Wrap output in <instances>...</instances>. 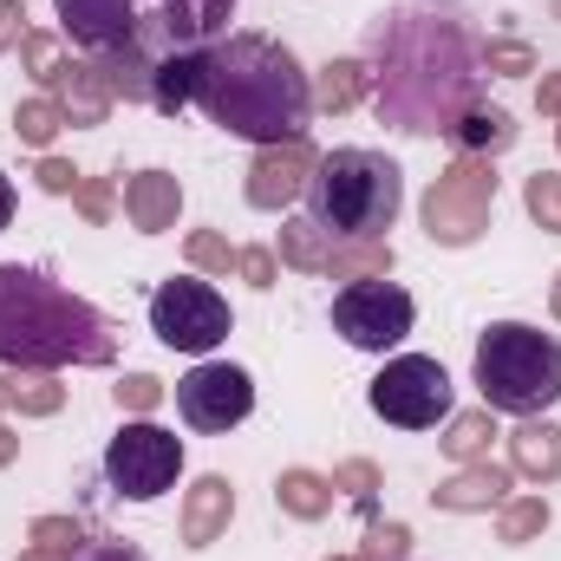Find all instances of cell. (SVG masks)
Masks as SVG:
<instances>
[{
	"instance_id": "obj_6",
	"label": "cell",
	"mask_w": 561,
	"mask_h": 561,
	"mask_svg": "<svg viewBox=\"0 0 561 561\" xmlns=\"http://www.w3.org/2000/svg\"><path fill=\"white\" fill-rule=\"evenodd\" d=\"M477 392L490 412L549 419V405L561 399V340L529 320H496L477 340Z\"/></svg>"
},
{
	"instance_id": "obj_7",
	"label": "cell",
	"mask_w": 561,
	"mask_h": 561,
	"mask_svg": "<svg viewBox=\"0 0 561 561\" xmlns=\"http://www.w3.org/2000/svg\"><path fill=\"white\" fill-rule=\"evenodd\" d=\"M490 209H496V163L490 157H457L424 190V236L444 242V249H470L490 229Z\"/></svg>"
},
{
	"instance_id": "obj_47",
	"label": "cell",
	"mask_w": 561,
	"mask_h": 561,
	"mask_svg": "<svg viewBox=\"0 0 561 561\" xmlns=\"http://www.w3.org/2000/svg\"><path fill=\"white\" fill-rule=\"evenodd\" d=\"M333 561H359V556H333Z\"/></svg>"
},
{
	"instance_id": "obj_8",
	"label": "cell",
	"mask_w": 561,
	"mask_h": 561,
	"mask_svg": "<svg viewBox=\"0 0 561 561\" xmlns=\"http://www.w3.org/2000/svg\"><path fill=\"white\" fill-rule=\"evenodd\" d=\"M229 327H236V313H229V300L209 287V280L183 275V280H163L157 294H150V333L170 346V353H216L222 340H229Z\"/></svg>"
},
{
	"instance_id": "obj_45",
	"label": "cell",
	"mask_w": 561,
	"mask_h": 561,
	"mask_svg": "<svg viewBox=\"0 0 561 561\" xmlns=\"http://www.w3.org/2000/svg\"><path fill=\"white\" fill-rule=\"evenodd\" d=\"M549 313L561 320V275H556V287H549Z\"/></svg>"
},
{
	"instance_id": "obj_25",
	"label": "cell",
	"mask_w": 561,
	"mask_h": 561,
	"mask_svg": "<svg viewBox=\"0 0 561 561\" xmlns=\"http://www.w3.org/2000/svg\"><path fill=\"white\" fill-rule=\"evenodd\" d=\"M490 437H496V419H490V405L483 412H457V419L444 424V457H457V463H477L483 450H490Z\"/></svg>"
},
{
	"instance_id": "obj_14",
	"label": "cell",
	"mask_w": 561,
	"mask_h": 561,
	"mask_svg": "<svg viewBox=\"0 0 561 561\" xmlns=\"http://www.w3.org/2000/svg\"><path fill=\"white\" fill-rule=\"evenodd\" d=\"M229 516H236V483L229 477H196L190 483V496H183V549H209L222 529H229Z\"/></svg>"
},
{
	"instance_id": "obj_21",
	"label": "cell",
	"mask_w": 561,
	"mask_h": 561,
	"mask_svg": "<svg viewBox=\"0 0 561 561\" xmlns=\"http://www.w3.org/2000/svg\"><path fill=\"white\" fill-rule=\"evenodd\" d=\"M196 53H203V46H196ZM196 53H170V59L150 66V112L176 118V112L196 105Z\"/></svg>"
},
{
	"instance_id": "obj_15",
	"label": "cell",
	"mask_w": 561,
	"mask_h": 561,
	"mask_svg": "<svg viewBox=\"0 0 561 561\" xmlns=\"http://www.w3.org/2000/svg\"><path fill=\"white\" fill-rule=\"evenodd\" d=\"M176 209H183V183H176L170 170H138V176H125V216H131L138 236H163V229L176 222Z\"/></svg>"
},
{
	"instance_id": "obj_20",
	"label": "cell",
	"mask_w": 561,
	"mask_h": 561,
	"mask_svg": "<svg viewBox=\"0 0 561 561\" xmlns=\"http://www.w3.org/2000/svg\"><path fill=\"white\" fill-rule=\"evenodd\" d=\"M366 92H373V79H366V59H327V66L313 72V112H327V118L353 112Z\"/></svg>"
},
{
	"instance_id": "obj_38",
	"label": "cell",
	"mask_w": 561,
	"mask_h": 561,
	"mask_svg": "<svg viewBox=\"0 0 561 561\" xmlns=\"http://www.w3.org/2000/svg\"><path fill=\"white\" fill-rule=\"evenodd\" d=\"M33 176H39V190H46V196H72V190L85 183L66 157H39V170H33Z\"/></svg>"
},
{
	"instance_id": "obj_37",
	"label": "cell",
	"mask_w": 561,
	"mask_h": 561,
	"mask_svg": "<svg viewBox=\"0 0 561 561\" xmlns=\"http://www.w3.org/2000/svg\"><path fill=\"white\" fill-rule=\"evenodd\" d=\"M236 275L249 280V287H262V294H268V287L280 280V262H275V249H262V242H255V249H242V255H236Z\"/></svg>"
},
{
	"instance_id": "obj_33",
	"label": "cell",
	"mask_w": 561,
	"mask_h": 561,
	"mask_svg": "<svg viewBox=\"0 0 561 561\" xmlns=\"http://www.w3.org/2000/svg\"><path fill=\"white\" fill-rule=\"evenodd\" d=\"M333 490L373 510V490H379V463H373V457H346V463L333 470Z\"/></svg>"
},
{
	"instance_id": "obj_1",
	"label": "cell",
	"mask_w": 561,
	"mask_h": 561,
	"mask_svg": "<svg viewBox=\"0 0 561 561\" xmlns=\"http://www.w3.org/2000/svg\"><path fill=\"white\" fill-rule=\"evenodd\" d=\"M366 79L379 125L405 138H450L483 105V39L457 0H405L366 33Z\"/></svg>"
},
{
	"instance_id": "obj_28",
	"label": "cell",
	"mask_w": 561,
	"mask_h": 561,
	"mask_svg": "<svg viewBox=\"0 0 561 561\" xmlns=\"http://www.w3.org/2000/svg\"><path fill=\"white\" fill-rule=\"evenodd\" d=\"M549 523H556L549 496H516V503H503V516H496V536H503L510 549H523V542H536Z\"/></svg>"
},
{
	"instance_id": "obj_5",
	"label": "cell",
	"mask_w": 561,
	"mask_h": 561,
	"mask_svg": "<svg viewBox=\"0 0 561 561\" xmlns=\"http://www.w3.org/2000/svg\"><path fill=\"white\" fill-rule=\"evenodd\" d=\"M405 209V176L379 150H327L307 176V222L333 242H386V229Z\"/></svg>"
},
{
	"instance_id": "obj_34",
	"label": "cell",
	"mask_w": 561,
	"mask_h": 561,
	"mask_svg": "<svg viewBox=\"0 0 561 561\" xmlns=\"http://www.w3.org/2000/svg\"><path fill=\"white\" fill-rule=\"evenodd\" d=\"M26 542H33V549H59V556H79L85 529H79L72 516H39V523L26 529Z\"/></svg>"
},
{
	"instance_id": "obj_29",
	"label": "cell",
	"mask_w": 561,
	"mask_h": 561,
	"mask_svg": "<svg viewBox=\"0 0 561 561\" xmlns=\"http://www.w3.org/2000/svg\"><path fill=\"white\" fill-rule=\"evenodd\" d=\"M183 255H190V268H196V275H229L242 249H229V236H222V229H196V236L183 242Z\"/></svg>"
},
{
	"instance_id": "obj_23",
	"label": "cell",
	"mask_w": 561,
	"mask_h": 561,
	"mask_svg": "<svg viewBox=\"0 0 561 561\" xmlns=\"http://www.w3.org/2000/svg\"><path fill=\"white\" fill-rule=\"evenodd\" d=\"M275 503L294 523H320V516L333 510V477H320V470H280Z\"/></svg>"
},
{
	"instance_id": "obj_12",
	"label": "cell",
	"mask_w": 561,
	"mask_h": 561,
	"mask_svg": "<svg viewBox=\"0 0 561 561\" xmlns=\"http://www.w3.org/2000/svg\"><path fill=\"white\" fill-rule=\"evenodd\" d=\"M176 412L196 431H236V424L255 412V379L229 359H203L196 373L176 379Z\"/></svg>"
},
{
	"instance_id": "obj_41",
	"label": "cell",
	"mask_w": 561,
	"mask_h": 561,
	"mask_svg": "<svg viewBox=\"0 0 561 561\" xmlns=\"http://www.w3.org/2000/svg\"><path fill=\"white\" fill-rule=\"evenodd\" d=\"M536 112H542V118H561V72H542V85H536Z\"/></svg>"
},
{
	"instance_id": "obj_13",
	"label": "cell",
	"mask_w": 561,
	"mask_h": 561,
	"mask_svg": "<svg viewBox=\"0 0 561 561\" xmlns=\"http://www.w3.org/2000/svg\"><path fill=\"white\" fill-rule=\"evenodd\" d=\"M313 163H320V150H313L307 138L262 144L255 163H249V209H287L294 196H307Z\"/></svg>"
},
{
	"instance_id": "obj_48",
	"label": "cell",
	"mask_w": 561,
	"mask_h": 561,
	"mask_svg": "<svg viewBox=\"0 0 561 561\" xmlns=\"http://www.w3.org/2000/svg\"><path fill=\"white\" fill-rule=\"evenodd\" d=\"M556 138H561V125H556Z\"/></svg>"
},
{
	"instance_id": "obj_17",
	"label": "cell",
	"mask_w": 561,
	"mask_h": 561,
	"mask_svg": "<svg viewBox=\"0 0 561 561\" xmlns=\"http://www.w3.org/2000/svg\"><path fill=\"white\" fill-rule=\"evenodd\" d=\"M46 99H59L66 125H105V118H112V85H105V72H99L92 59H72Z\"/></svg>"
},
{
	"instance_id": "obj_10",
	"label": "cell",
	"mask_w": 561,
	"mask_h": 561,
	"mask_svg": "<svg viewBox=\"0 0 561 561\" xmlns=\"http://www.w3.org/2000/svg\"><path fill=\"white\" fill-rule=\"evenodd\" d=\"M366 405L386 424H405V431H431V424L450 419V373L424 353H399L386 359V373L373 379Z\"/></svg>"
},
{
	"instance_id": "obj_24",
	"label": "cell",
	"mask_w": 561,
	"mask_h": 561,
	"mask_svg": "<svg viewBox=\"0 0 561 561\" xmlns=\"http://www.w3.org/2000/svg\"><path fill=\"white\" fill-rule=\"evenodd\" d=\"M327 255H333V236H327V229H313L307 216L280 222V262H287V268H300V275H327Z\"/></svg>"
},
{
	"instance_id": "obj_42",
	"label": "cell",
	"mask_w": 561,
	"mask_h": 561,
	"mask_svg": "<svg viewBox=\"0 0 561 561\" xmlns=\"http://www.w3.org/2000/svg\"><path fill=\"white\" fill-rule=\"evenodd\" d=\"M13 457H20V431H7V424H0V470H7Z\"/></svg>"
},
{
	"instance_id": "obj_19",
	"label": "cell",
	"mask_w": 561,
	"mask_h": 561,
	"mask_svg": "<svg viewBox=\"0 0 561 561\" xmlns=\"http://www.w3.org/2000/svg\"><path fill=\"white\" fill-rule=\"evenodd\" d=\"M450 144H457L463 157H490V163H496V157L516 144V118H510L503 105H490V99H483V105H470V112L457 118Z\"/></svg>"
},
{
	"instance_id": "obj_43",
	"label": "cell",
	"mask_w": 561,
	"mask_h": 561,
	"mask_svg": "<svg viewBox=\"0 0 561 561\" xmlns=\"http://www.w3.org/2000/svg\"><path fill=\"white\" fill-rule=\"evenodd\" d=\"M13 222V183H7V170H0V229Z\"/></svg>"
},
{
	"instance_id": "obj_32",
	"label": "cell",
	"mask_w": 561,
	"mask_h": 561,
	"mask_svg": "<svg viewBox=\"0 0 561 561\" xmlns=\"http://www.w3.org/2000/svg\"><path fill=\"white\" fill-rule=\"evenodd\" d=\"M405 549H412V529L373 516V529H366V542H359V561H405Z\"/></svg>"
},
{
	"instance_id": "obj_22",
	"label": "cell",
	"mask_w": 561,
	"mask_h": 561,
	"mask_svg": "<svg viewBox=\"0 0 561 561\" xmlns=\"http://www.w3.org/2000/svg\"><path fill=\"white\" fill-rule=\"evenodd\" d=\"M0 405H13L20 419H53L66 405V386L53 373H26V366H7L0 379Z\"/></svg>"
},
{
	"instance_id": "obj_26",
	"label": "cell",
	"mask_w": 561,
	"mask_h": 561,
	"mask_svg": "<svg viewBox=\"0 0 561 561\" xmlns=\"http://www.w3.org/2000/svg\"><path fill=\"white\" fill-rule=\"evenodd\" d=\"M66 131V112H59V99H26V105H13V138L26 144V150H46V144Z\"/></svg>"
},
{
	"instance_id": "obj_11",
	"label": "cell",
	"mask_w": 561,
	"mask_h": 561,
	"mask_svg": "<svg viewBox=\"0 0 561 561\" xmlns=\"http://www.w3.org/2000/svg\"><path fill=\"white\" fill-rule=\"evenodd\" d=\"M412 320H419V307H412V294L399 280H346L333 294V333L346 346H359V353L399 346L412 333Z\"/></svg>"
},
{
	"instance_id": "obj_3",
	"label": "cell",
	"mask_w": 561,
	"mask_h": 561,
	"mask_svg": "<svg viewBox=\"0 0 561 561\" xmlns=\"http://www.w3.org/2000/svg\"><path fill=\"white\" fill-rule=\"evenodd\" d=\"M196 105L209 125L249 144L307 138L313 118V79L275 33H222L196 53Z\"/></svg>"
},
{
	"instance_id": "obj_30",
	"label": "cell",
	"mask_w": 561,
	"mask_h": 561,
	"mask_svg": "<svg viewBox=\"0 0 561 561\" xmlns=\"http://www.w3.org/2000/svg\"><path fill=\"white\" fill-rule=\"evenodd\" d=\"M523 209H529L549 236H561V176L556 170H536V176L523 183Z\"/></svg>"
},
{
	"instance_id": "obj_40",
	"label": "cell",
	"mask_w": 561,
	"mask_h": 561,
	"mask_svg": "<svg viewBox=\"0 0 561 561\" xmlns=\"http://www.w3.org/2000/svg\"><path fill=\"white\" fill-rule=\"evenodd\" d=\"M26 39V0H0V53H20Z\"/></svg>"
},
{
	"instance_id": "obj_16",
	"label": "cell",
	"mask_w": 561,
	"mask_h": 561,
	"mask_svg": "<svg viewBox=\"0 0 561 561\" xmlns=\"http://www.w3.org/2000/svg\"><path fill=\"white\" fill-rule=\"evenodd\" d=\"M510 503V470L503 463H463L450 483H437V510H450V516H477V510H503Z\"/></svg>"
},
{
	"instance_id": "obj_35",
	"label": "cell",
	"mask_w": 561,
	"mask_h": 561,
	"mask_svg": "<svg viewBox=\"0 0 561 561\" xmlns=\"http://www.w3.org/2000/svg\"><path fill=\"white\" fill-rule=\"evenodd\" d=\"M72 196H79V216H85L92 229H99V222H112V209H118V190H112V176H85Z\"/></svg>"
},
{
	"instance_id": "obj_46",
	"label": "cell",
	"mask_w": 561,
	"mask_h": 561,
	"mask_svg": "<svg viewBox=\"0 0 561 561\" xmlns=\"http://www.w3.org/2000/svg\"><path fill=\"white\" fill-rule=\"evenodd\" d=\"M549 13H556V20H561V0H549Z\"/></svg>"
},
{
	"instance_id": "obj_31",
	"label": "cell",
	"mask_w": 561,
	"mask_h": 561,
	"mask_svg": "<svg viewBox=\"0 0 561 561\" xmlns=\"http://www.w3.org/2000/svg\"><path fill=\"white\" fill-rule=\"evenodd\" d=\"M483 72H496V79H529V72H536V46H523V39H483Z\"/></svg>"
},
{
	"instance_id": "obj_44",
	"label": "cell",
	"mask_w": 561,
	"mask_h": 561,
	"mask_svg": "<svg viewBox=\"0 0 561 561\" xmlns=\"http://www.w3.org/2000/svg\"><path fill=\"white\" fill-rule=\"evenodd\" d=\"M20 561H72V556H59V549H26Z\"/></svg>"
},
{
	"instance_id": "obj_9",
	"label": "cell",
	"mask_w": 561,
	"mask_h": 561,
	"mask_svg": "<svg viewBox=\"0 0 561 561\" xmlns=\"http://www.w3.org/2000/svg\"><path fill=\"white\" fill-rule=\"evenodd\" d=\"M176 477H183V437L163 431V424L138 419L105 444V483H112L118 496H131V503L163 496Z\"/></svg>"
},
{
	"instance_id": "obj_2",
	"label": "cell",
	"mask_w": 561,
	"mask_h": 561,
	"mask_svg": "<svg viewBox=\"0 0 561 561\" xmlns=\"http://www.w3.org/2000/svg\"><path fill=\"white\" fill-rule=\"evenodd\" d=\"M59 26L105 72L112 99L150 105V66L229 33L236 0H53Z\"/></svg>"
},
{
	"instance_id": "obj_4",
	"label": "cell",
	"mask_w": 561,
	"mask_h": 561,
	"mask_svg": "<svg viewBox=\"0 0 561 561\" xmlns=\"http://www.w3.org/2000/svg\"><path fill=\"white\" fill-rule=\"evenodd\" d=\"M118 327L46 268L0 262V366L59 373V366H112Z\"/></svg>"
},
{
	"instance_id": "obj_18",
	"label": "cell",
	"mask_w": 561,
	"mask_h": 561,
	"mask_svg": "<svg viewBox=\"0 0 561 561\" xmlns=\"http://www.w3.org/2000/svg\"><path fill=\"white\" fill-rule=\"evenodd\" d=\"M510 463L536 483H556L561 477V424L549 419H523L510 431Z\"/></svg>"
},
{
	"instance_id": "obj_39",
	"label": "cell",
	"mask_w": 561,
	"mask_h": 561,
	"mask_svg": "<svg viewBox=\"0 0 561 561\" xmlns=\"http://www.w3.org/2000/svg\"><path fill=\"white\" fill-rule=\"evenodd\" d=\"M72 561H150L138 542H118V536H99V542H79Z\"/></svg>"
},
{
	"instance_id": "obj_27",
	"label": "cell",
	"mask_w": 561,
	"mask_h": 561,
	"mask_svg": "<svg viewBox=\"0 0 561 561\" xmlns=\"http://www.w3.org/2000/svg\"><path fill=\"white\" fill-rule=\"evenodd\" d=\"M20 66H26V79H33V85H46V92H53V85H59V72L72 66V53H66V39H59V33H26V39H20Z\"/></svg>"
},
{
	"instance_id": "obj_36",
	"label": "cell",
	"mask_w": 561,
	"mask_h": 561,
	"mask_svg": "<svg viewBox=\"0 0 561 561\" xmlns=\"http://www.w3.org/2000/svg\"><path fill=\"white\" fill-rule=\"evenodd\" d=\"M112 399H118V412H157V405H163V379L131 373L125 386H112Z\"/></svg>"
}]
</instances>
